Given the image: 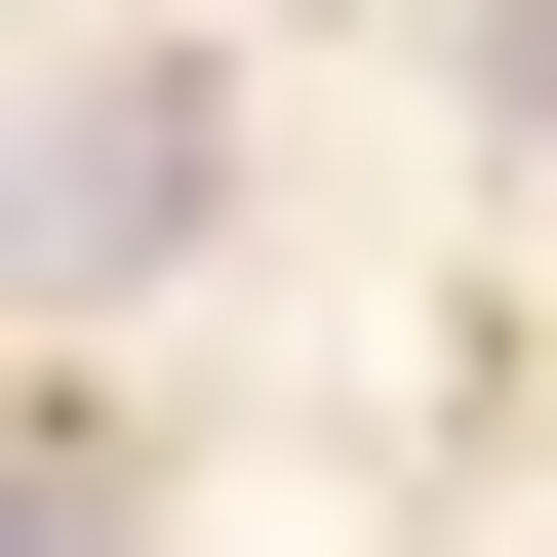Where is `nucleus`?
<instances>
[{
	"label": "nucleus",
	"mask_w": 557,
	"mask_h": 557,
	"mask_svg": "<svg viewBox=\"0 0 557 557\" xmlns=\"http://www.w3.org/2000/svg\"><path fill=\"white\" fill-rule=\"evenodd\" d=\"M478 81H518V120H557V0H518V40H478Z\"/></svg>",
	"instance_id": "nucleus-2"
},
{
	"label": "nucleus",
	"mask_w": 557,
	"mask_h": 557,
	"mask_svg": "<svg viewBox=\"0 0 557 557\" xmlns=\"http://www.w3.org/2000/svg\"><path fill=\"white\" fill-rule=\"evenodd\" d=\"M0 557H120V478H81V438H40V478H0Z\"/></svg>",
	"instance_id": "nucleus-1"
}]
</instances>
